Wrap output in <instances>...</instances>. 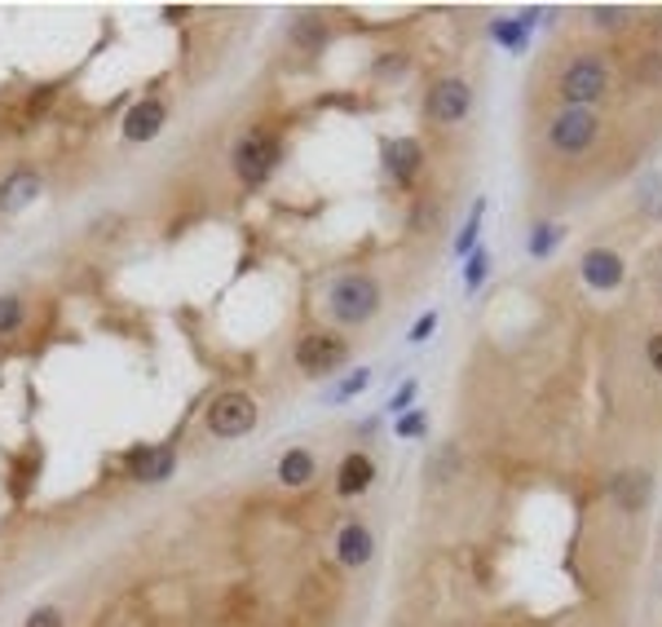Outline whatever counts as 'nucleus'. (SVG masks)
Here are the masks:
<instances>
[{"label":"nucleus","mask_w":662,"mask_h":627,"mask_svg":"<svg viewBox=\"0 0 662 627\" xmlns=\"http://www.w3.org/2000/svg\"><path fill=\"white\" fill-rule=\"evenodd\" d=\"M327 309L341 328H363V323L376 319V309H380V283L363 270H350L327 287Z\"/></svg>","instance_id":"nucleus-1"},{"label":"nucleus","mask_w":662,"mask_h":627,"mask_svg":"<svg viewBox=\"0 0 662 627\" xmlns=\"http://www.w3.org/2000/svg\"><path fill=\"white\" fill-rule=\"evenodd\" d=\"M230 164H235V177L248 186V190H261L279 164H283V138L270 133V129H248L235 146H230Z\"/></svg>","instance_id":"nucleus-2"},{"label":"nucleus","mask_w":662,"mask_h":627,"mask_svg":"<svg viewBox=\"0 0 662 627\" xmlns=\"http://www.w3.org/2000/svg\"><path fill=\"white\" fill-rule=\"evenodd\" d=\"M257 421H261V406H257V398L244 393V389L216 393V398L208 402V411H203V429H208L212 438H221V442L248 438V434L257 429Z\"/></svg>","instance_id":"nucleus-3"},{"label":"nucleus","mask_w":662,"mask_h":627,"mask_svg":"<svg viewBox=\"0 0 662 627\" xmlns=\"http://www.w3.org/2000/svg\"><path fill=\"white\" fill-rule=\"evenodd\" d=\"M561 97H566V107H583V111H592V102H601L605 97V88H610V71H605V62L601 58H575L566 71H561Z\"/></svg>","instance_id":"nucleus-4"},{"label":"nucleus","mask_w":662,"mask_h":627,"mask_svg":"<svg viewBox=\"0 0 662 627\" xmlns=\"http://www.w3.org/2000/svg\"><path fill=\"white\" fill-rule=\"evenodd\" d=\"M350 363V341L336 332H305L296 341V367L305 376H331Z\"/></svg>","instance_id":"nucleus-5"},{"label":"nucleus","mask_w":662,"mask_h":627,"mask_svg":"<svg viewBox=\"0 0 662 627\" xmlns=\"http://www.w3.org/2000/svg\"><path fill=\"white\" fill-rule=\"evenodd\" d=\"M424 111H428V120L441 125V129L469 120V111H473V84H469L464 75L437 80V84L428 88V97H424Z\"/></svg>","instance_id":"nucleus-6"},{"label":"nucleus","mask_w":662,"mask_h":627,"mask_svg":"<svg viewBox=\"0 0 662 627\" xmlns=\"http://www.w3.org/2000/svg\"><path fill=\"white\" fill-rule=\"evenodd\" d=\"M125 473L142 486H159L177 473V442H138L125 451Z\"/></svg>","instance_id":"nucleus-7"},{"label":"nucleus","mask_w":662,"mask_h":627,"mask_svg":"<svg viewBox=\"0 0 662 627\" xmlns=\"http://www.w3.org/2000/svg\"><path fill=\"white\" fill-rule=\"evenodd\" d=\"M596 133H601V120L583 107H566L557 120L547 125V142L557 155H583L596 142Z\"/></svg>","instance_id":"nucleus-8"},{"label":"nucleus","mask_w":662,"mask_h":627,"mask_svg":"<svg viewBox=\"0 0 662 627\" xmlns=\"http://www.w3.org/2000/svg\"><path fill=\"white\" fill-rule=\"evenodd\" d=\"M40 194H45V177H40L36 168H27V164L10 168L5 177H0V217L27 213V208H32Z\"/></svg>","instance_id":"nucleus-9"},{"label":"nucleus","mask_w":662,"mask_h":627,"mask_svg":"<svg viewBox=\"0 0 662 627\" xmlns=\"http://www.w3.org/2000/svg\"><path fill=\"white\" fill-rule=\"evenodd\" d=\"M164 125H168V107H164L159 97H142V102H133V107L125 111L120 133H125V142L142 146V142L159 138V133H164Z\"/></svg>","instance_id":"nucleus-10"},{"label":"nucleus","mask_w":662,"mask_h":627,"mask_svg":"<svg viewBox=\"0 0 662 627\" xmlns=\"http://www.w3.org/2000/svg\"><path fill=\"white\" fill-rule=\"evenodd\" d=\"M380 155H385V173H389L398 186H411V181L419 177V168H424V146H419L415 138H389Z\"/></svg>","instance_id":"nucleus-11"},{"label":"nucleus","mask_w":662,"mask_h":627,"mask_svg":"<svg viewBox=\"0 0 662 627\" xmlns=\"http://www.w3.org/2000/svg\"><path fill=\"white\" fill-rule=\"evenodd\" d=\"M371 553H376V535L363 527V521H345L341 535H336V557H341V566H345V570H363V566L371 561Z\"/></svg>","instance_id":"nucleus-12"},{"label":"nucleus","mask_w":662,"mask_h":627,"mask_svg":"<svg viewBox=\"0 0 662 627\" xmlns=\"http://www.w3.org/2000/svg\"><path fill=\"white\" fill-rule=\"evenodd\" d=\"M610 495H614V504H618L623 512H640V508H649V499H653V477H649L645 469H623V473L610 482Z\"/></svg>","instance_id":"nucleus-13"},{"label":"nucleus","mask_w":662,"mask_h":627,"mask_svg":"<svg viewBox=\"0 0 662 627\" xmlns=\"http://www.w3.org/2000/svg\"><path fill=\"white\" fill-rule=\"evenodd\" d=\"M583 283L596 287V292H614L623 283V257L610 252V248H592L583 257Z\"/></svg>","instance_id":"nucleus-14"},{"label":"nucleus","mask_w":662,"mask_h":627,"mask_svg":"<svg viewBox=\"0 0 662 627\" xmlns=\"http://www.w3.org/2000/svg\"><path fill=\"white\" fill-rule=\"evenodd\" d=\"M371 482H376V464H371V456L350 451V456L341 460V469H336V490H341L345 499H358V495H367V490H371Z\"/></svg>","instance_id":"nucleus-15"},{"label":"nucleus","mask_w":662,"mask_h":627,"mask_svg":"<svg viewBox=\"0 0 662 627\" xmlns=\"http://www.w3.org/2000/svg\"><path fill=\"white\" fill-rule=\"evenodd\" d=\"M279 482L287 486V490H300V486H309L314 482V473H318V460H314V451H305V447H292V451H283L279 456Z\"/></svg>","instance_id":"nucleus-16"},{"label":"nucleus","mask_w":662,"mask_h":627,"mask_svg":"<svg viewBox=\"0 0 662 627\" xmlns=\"http://www.w3.org/2000/svg\"><path fill=\"white\" fill-rule=\"evenodd\" d=\"M292 45L296 49H305V54H314V49H322L327 40H331V27H327V19L322 14H314V10H300L296 19H292Z\"/></svg>","instance_id":"nucleus-17"},{"label":"nucleus","mask_w":662,"mask_h":627,"mask_svg":"<svg viewBox=\"0 0 662 627\" xmlns=\"http://www.w3.org/2000/svg\"><path fill=\"white\" fill-rule=\"evenodd\" d=\"M566 239V226H557V222H539V226H530V239H525V248H530V257L534 261H547L552 252H557V244Z\"/></svg>","instance_id":"nucleus-18"},{"label":"nucleus","mask_w":662,"mask_h":627,"mask_svg":"<svg viewBox=\"0 0 662 627\" xmlns=\"http://www.w3.org/2000/svg\"><path fill=\"white\" fill-rule=\"evenodd\" d=\"M482 222H486V199H477V203H473V213H469L464 230L456 235V257H460V261L477 252V239H482Z\"/></svg>","instance_id":"nucleus-19"},{"label":"nucleus","mask_w":662,"mask_h":627,"mask_svg":"<svg viewBox=\"0 0 662 627\" xmlns=\"http://www.w3.org/2000/svg\"><path fill=\"white\" fill-rule=\"evenodd\" d=\"M23 323H27V300L19 292H5L0 296V336L23 332Z\"/></svg>","instance_id":"nucleus-20"},{"label":"nucleus","mask_w":662,"mask_h":627,"mask_svg":"<svg viewBox=\"0 0 662 627\" xmlns=\"http://www.w3.org/2000/svg\"><path fill=\"white\" fill-rule=\"evenodd\" d=\"M490 36H495L508 54H525V45H530V32H525L517 19H495V23H490Z\"/></svg>","instance_id":"nucleus-21"},{"label":"nucleus","mask_w":662,"mask_h":627,"mask_svg":"<svg viewBox=\"0 0 662 627\" xmlns=\"http://www.w3.org/2000/svg\"><path fill=\"white\" fill-rule=\"evenodd\" d=\"M367 385H371V371H367V367H358V371H350V376H341V380H336V389L327 393V402H331V406H345V402H350V398H358Z\"/></svg>","instance_id":"nucleus-22"},{"label":"nucleus","mask_w":662,"mask_h":627,"mask_svg":"<svg viewBox=\"0 0 662 627\" xmlns=\"http://www.w3.org/2000/svg\"><path fill=\"white\" fill-rule=\"evenodd\" d=\"M490 265H495V261H490V252H486V248H477L473 257H464V287H469V292H477V287L490 279Z\"/></svg>","instance_id":"nucleus-23"},{"label":"nucleus","mask_w":662,"mask_h":627,"mask_svg":"<svg viewBox=\"0 0 662 627\" xmlns=\"http://www.w3.org/2000/svg\"><path fill=\"white\" fill-rule=\"evenodd\" d=\"M428 434V415L424 411H406V415H398V425H393V438H402V442H415V438H424Z\"/></svg>","instance_id":"nucleus-24"},{"label":"nucleus","mask_w":662,"mask_h":627,"mask_svg":"<svg viewBox=\"0 0 662 627\" xmlns=\"http://www.w3.org/2000/svg\"><path fill=\"white\" fill-rule=\"evenodd\" d=\"M415 393H419V380H402L398 385V393L389 398V415H406V411H415L411 402H415Z\"/></svg>","instance_id":"nucleus-25"},{"label":"nucleus","mask_w":662,"mask_h":627,"mask_svg":"<svg viewBox=\"0 0 662 627\" xmlns=\"http://www.w3.org/2000/svg\"><path fill=\"white\" fill-rule=\"evenodd\" d=\"M23 627H67V614H62L58 605H36Z\"/></svg>","instance_id":"nucleus-26"},{"label":"nucleus","mask_w":662,"mask_h":627,"mask_svg":"<svg viewBox=\"0 0 662 627\" xmlns=\"http://www.w3.org/2000/svg\"><path fill=\"white\" fill-rule=\"evenodd\" d=\"M433 328H437V314H433V309H424V314H419V319L411 323V332H406V341H411V345H424V341L433 336Z\"/></svg>","instance_id":"nucleus-27"},{"label":"nucleus","mask_w":662,"mask_h":627,"mask_svg":"<svg viewBox=\"0 0 662 627\" xmlns=\"http://www.w3.org/2000/svg\"><path fill=\"white\" fill-rule=\"evenodd\" d=\"M640 203L649 208L653 217H662V177H649V181H645V190H640Z\"/></svg>","instance_id":"nucleus-28"},{"label":"nucleus","mask_w":662,"mask_h":627,"mask_svg":"<svg viewBox=\"0 0 662 627\" xmlns=\"http://www.w3.org/2000/svg\"><path fill=\"white\" fill-rule=\"evenodd\" d=\"M623 14L627 10H592V23L596 27H623Z\"/></svg>","instance_id":"nucleus-29"},{"label":"nucleus","mask_w":662,"mask_h":627,"mask_svg":"<svg viewBox=\"0 0 662 627\" xmlns=\"http://www.w3.org/2000/svg\"><path fill=\"white\" fill-rule=\"evenodd\" d=\"M645 358H649V367H653V371L662 376V332H658V336H653V341L645 345Z\"/></svg>","instance_id":"nucleus-30"}]
</instances>
